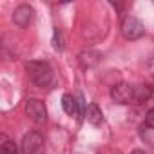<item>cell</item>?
<instances>
[{
  "instance_id": "277c9868",
  "label": "cell",
  "mask_w": 154,
  "mask_h": 154,
  "mask_svg": "<svg viewBox=\"0 0 154 154\" xmlns=\"http://www.w3.org/2000/svg\"><path fill=\"white\" fill-rule=\"evenodd\" d=\"M111 98L118 103H134V85H131L127 82H120V84L112 85Z\"/></svg>"
},
{
  "instance_id": "5b68a950",
  "label": "cell",
  "mask_w": 154,
  "mask_h": 154,
  "mask_svg": "<svg viewBox=\"0 0 154 154\" xmlns=\"http://www.w3.org/2000/svg\"><path fill=\"white\" fill-rule=\"evenodd\" d=\"M26 114L35 123H45V120H47V109H45L44 102L36 100V98H29L26 102Z\"/></svg>"
},
{
  "instance_id": "52a82bcc",
  "label": "cell",
  "mask_w": 154,
  "mask_h": 154,
  "mask_svg": "<svg viewBox=\"0 0 154 154\" xmlns=\"http://www.w3.org/2000/svg\"><path fill=\"white\" fill-rule=\"evenodd\" d=\"M87 122L91 123V125H94V127H98V125H102V122H103V112H102V109L98 107V103H89L87 105Z\"/></svg>"
},
{
  "instance_id": "8fae6325",
  "label": "cell",
  "mask_w": 154,
  "mask_h": 154,
  "mask_svg": "<svg viewBox=\"0 0 154 154\" xmlns=\"http://www.w3.org/2000/svg\"><path fill=\"white\" fill-rule=\"evenodd\" d=\"M76 105H78V118L80 120H85V116H87V102L84 100L82 94L76 96Z\"/></svg>"
},
{
  "instance_id": "4fadbf2b",
  "label": "cell",
  "mask_w": 154,
  "mask_h": 154,
  "mask_svg": "<svg viewBox=\"0 0 154 154\" xmlns=\"http://www.w3.org/2000/svg\"><path fill=\"white\" fill-rule=\"evenodd\" d=\"M145 125L150 127V129H154V109H150V111L145 114Z\"/></svg>"
},
{
  "instance_id": "8992f818",
  "label": "cell",
  "mask_w": 154,
  "mask_h": 154,
  "mask_svg": "<svg viewBox=\"0 0 154 154\" xmlns=\"http://www.w3.org/2000/svg\"><path fill=\"white\" fill-rule=\"evenodd\" d=\"M33 15H35L33 8L27 6V4H22V6H18V8L15 9V13H13V22H15L20 29H26V27L33 22Z\"/></svg>"
},
{
  "instance_id": "7a4b0ae2",
  "label": "cell",
  "mask_w": 154,
  "mask_h": 154,
  "mask_svg": "<svg viewBox=\"0 0 154 154\" xmlns=\"http://www.w3.org/2000/svg\"><path fill=\"white\" fill-rule=\"evenodd\" d=\"M22 154H44L45 152V141L44 136L36 131L27 132L22 138Z\"/></svg>"
},
{
  "instance_id": "9c48e42d",
  "label": "cell",
  "mask_w": 154,
  "mask_h": 154,
  "mask_svg": "<svg viewBox=\"0 0 154 154\" xmlns=\"http://www.w3.org/2000/svg\"><path fill=\"white\" fill-rule=\"evenodd\" d=\"M62 109L67 112V114H76L78 112V105H76V98H72L71 94H63L62 96Z\"/></svg>"
},
{
  "instance_id": "5bb4252c",
  "label": "cell",
  "mask_w": 154,
  "mask_h": 154,
  "mask_svg": "<svg viewBox=\"0 0 154 154\" xmlns=\"http://www.w3.org/2000/svg\"><path fill=\"white\" fill-rule=\"evenodd\" d=\"M131 154H145V152H143V150H141V149H136V150H132V152H131Z\"/></svg>"
},
{
  "instance_id": "6da1fadb",
  "label": "cell",
  "mask_w": 154,
  "mask_h": 154,
  "mask_svg": "<svg viewBox=\"0 0 154 154\" xmlns=\"http://www.w3.org/2000/svg\"><path fill=\"white\" fill-rule=\"evenodd\" d=\"M26 71H27L29 80L38 87H47L53 82V69L47 62L31 60L26 63Z\"/></svg>"
},
{
  "instance_id": "7c38bea8",
  "label": "cell",
  "mask_w": 154,
  "mask_h": 154,
  "mask_svg": "<svg viewBox=\"0 0 154 154\" xmlns=\"http://www.w3.org/2000/svg\"><path fill=\"white\" fill-rule=\"evenodd\" d=\"M53 47L56 51H62L63 49V44H62V36L58 33V29H54V36H53Z\"/></svg>"
},
{
  "instance_id": "ba28073f",
  "label": "cell",
  "mask_w": 154,
  "mask_h": 154,
  "mask_svg": "<svg viewBox=\"0 0 154 154\" xmlns=\"http://www.w3.org/2000/svg\"><path fill=\"white\" fill-rule=\"evenodd\" d=\"M152 89L149 85H134V103H143L150 98Z\"/></svg>"
},
{
  "instance_id": "3957f363",
  "label": "cell",
  "mask_w": 154,
  "mask_h": 154,
  "mask_svg": "<svg viewBox=\"0 0 154 154\" xmlns=\"http://www.w3.org/2000/svg\"><path fill=\"white\" fill-rule=\"evenodd\" d=\"M143 33H145V27H143V24L140 22L138 17L127 15L123 18V22H122V35H123L125 40H138V38L143 36Z\"/></svg>"
},
{
  "instance_id": "30bf717a",
  "label": "cell",
  "mask_w": 154,
  "mask_h": 154,
  "mask_svg": "<svg viewBox=\"0 0 154 154\" xmlns=\"http://www.w3.org/2000/svg\"><path fill=\"white\" fill-rule=\"evenodd\" d=\"M0 154H18L15 141L8 140L6 136H2V147H0Z\"/></svg>"
}]
</instances>
